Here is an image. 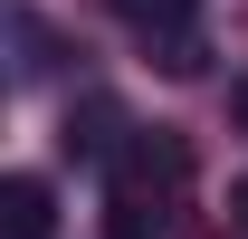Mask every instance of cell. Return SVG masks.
<instances>
[{"instance_id": "cell-1", "label": "cell", "mask_w": 248, "mask_h": 239, "mask_svg": "<svg viewBox=\"0 0 248 239\" xmlns=\"http://www.w3.org/2000/svg\"><path fill=\"white\" fill-rule=\"evenodd\" d=\"M48 230H58L48 182H38V172H10V182H0V239H48Z\"/></svg>"}, {"instance_id": "cell-2", "label": "cell", "mask_w": 248, "mask_h": 239, "mask_svg": "<svg viewBox=\"0 0 248 239\" xmlns=\"http://www.w3.org/2000/svg\"><path fill=\"white\" fill-rule=\"evenodd\" d=\"M115 10H124L143 38H162V29H191V10H201V0H115Z\"/></svg>"}, {"instance_id": "cell-3", "label": "cell", "mask_w": 248, "mask_h": 239, "mask_svg": "<svg viewBox=\"0 0 248 239\" xmlns=\"http://www.w3.org/2000/svg\"><path fill=\"white\" fill-rule=\"evenodd\" d=\"M153 58H162V77H201V67H210V48H201V29H162Z\"/></svg>"}, {"instance_id": "cell-4", "label": "cell", "mask_w": 248, "mask_h": 239, "mask_svg": "<svg viewBox=\"0 0 248 239\" xmlns=\"http://www.w3.org/2000/svg\"><path fill=\"white\" fill-rule=\"evenodd\" d=\"M105 239H143V230H134V210H115V220H105Z\"/></svg>"}, {"instance_id": "cell-5", "label": "cell", "mask_w": 248, "mask_h": 239, "mask_svg": "<svg viewBox=\"0 0 248 239\" xmlns=\"http://www.w3.org/2000/svg\"><path fill=\"white\" fill-rule=\"evenodd\" d=\"M229 115H239V124H248V86H229Z\"/></svg>"}, {"instance_id": "cell-6", "label": "cell", "mask_w": 248, "mask_h": 239, "mask_svg": "<svg viewBox=\"0 0 248 239\" xmlns=\"http://www.w3.org/2000/svg\"><path fill=\"white\" fill-rule=\"evenodd\" d=\"M229 210H239V220H248V182H239V191H229Z\"/></svg>"}]
</instances>
